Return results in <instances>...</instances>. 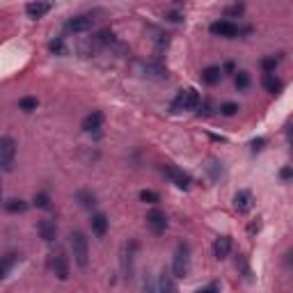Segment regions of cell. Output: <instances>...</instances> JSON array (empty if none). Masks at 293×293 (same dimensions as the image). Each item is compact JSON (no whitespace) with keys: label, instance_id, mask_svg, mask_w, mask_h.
I'll use <instances>...</instances> for the list:
<instances>
[{"label":"cell","instance_id":"14","mask_svg":"<svg viewBox=\"0 0 293 293\" xmlns=\"http://www.w3.org/2000/svg\"><path fill=\"white\" fill-rule=\"evenodd\" d=\"M90 222H92V231H94L96 239H103L105 231H108V224H110L108 222V215H105V213H94Z\"/></svg>","mask_w":293,"mask_h":293},{"label":"cell","instance_id":"19","mask_svg":"<svg viewBox=\"0 0 293 293\" xmlns=\"http://www.w3.org/2000/svg\"><path fill=\"white\" fill-rule=\"evenodd\" d=\"M144 74L149 76V78H156V80L167 78V69H165L160 62H149V65H144Z\"/></svg>","mask_w":293,"mask_h":293},{"label":"cell","instance_id":"16","mask_svg":"<svg viewBox=\"0 0 293 293\" xmlns=\"http://www.w3.org/2000/svg\"><path fill=\"white\" fill-rule=\"evenodd\" d=\"M261 85L266 87V92H270V94H277V92H282V87H284V83L275 74H263Z\"/></svg>","mask_w":293,"mask_h":293},{"label":"cell","instance_id":"33","mask_svg":"<svg viewBox=\"0 0 293 293\" xmlns=\"http://www.w3.org/2000/svg\"><path fill=\"white\" fill-rule=\"evenodd\" d=\"M263 144H266V140H263V138H257V140H252V149H254V151L263 149Z\"/></svg>","mask_w":293,"mask_h":293},{"label":"cell","instance_id":"1","mask_svg":"<svg viewBox=\"0 0 293 293\" xmlns=\"http://www.w3.org/2000/svg\"><path fill=\"white\" fill-rule=\"evenodd\" d=\"M71 252H74V261L78 263V268H87L90 263V243L85 239L83 231H71Z\"/></svg>","mask_w":293,"mask_h":293},{"label":"cell","instance_id":"7","mask_svg":"<svg viewBox=\"0 0 293 293\" xmlns=\"http://www.w3.org/2000/svg\"><path fill=\"white\" fill-rule=\"evenodd\" d=\"M144 220H147V227H149L154 233H163L165 229H167V215H165V211H160V209H151Z\"/></svg>","mask_w":293,"mask_h":293},{"label":"cell","instance_id":"8","mask_svg":"<svg viewBox=\"0 0 293 293\" xmlns=\"http://www.w3.org/2000/svg\"><path fill=\"white\" fill-rule=\"evenodd\" d=\"M254 206V199H252V193L250 190H239V193L233 195V209L239 211L241 215L250 213Z\"/></svg>","mask_w":293,"mask_h":293},{"label":"cell","instance_id":"31","mask_svg":"<svg viewBox=\"0 0 293 293\" xmlns=\"http://www.w3.org/2000/svg\"><path fill=\"white\" fill-rule=\"evenodd\" d=\"M241 14H243V5H231L224 12V16H241Z\"/></svg>","mask_w":293,"mask_h":293},{"label":"cell","instance_id":"26","mask_svg":"<svg viewBox=\"0 0 293 293\" xmlns=\"http://www.w3.org/2000/svg\"><path fill=\"white\" fill-rule=\"evenodd\" d=\"M37 105H39V101H37L35 96H23V99L19 101V108L23 110V112H32V110H37Z\"/></svg>","mask_w":293,"mask_h":293},{"label":"cell","instance_id":"28","mask_svg":"<svg viewBox=\"0 0 293 293\" xmlns=\"http://www.w3.org/2000/svg\"><path fill=\"white\" fill-rule=\"evenodd\" d=\"M48 50H50V53H55V55H67V44L57 37V39H53L48 44Z\"/></svg>","mask_w":293,"mask_h":293},{"label":"cell","instance_id":"24","mask_svg":"<svg viewBox=\"0 0 293 293\" xmlns=\"http://www.w3.org/2000/svg\"><path fill=\"white\" fill-rule=\"evenodd\" d=\"M277 65H279V57H275V55H268V57H263V60H261L263 74H275Z\"/></svg>","mask_w":293,"mask_h":293},{"label":"cell","instance_id":"35","mask_svg":"<svg viewBox=\"0 0 293 293\" xmlns=\"http://www.w3.org/2000/svg\"><path fill=\"white\" fill-rule=\"evenodd\" d=\"M279 177H282V179H291V169H288V167H284L282 172H279Z\"/></svg>","mask_w":293,"mask_h":293},{"label":"cell","instance_id":"22","mask_svg":"<svg viewBox=\"0 0 293 293\" xmlns=\"http://www.w3.org/2000/svg\"><path fill=\"white\" fill-rule=\"evenodd\" d=\"M206 172H209V177L213 181H220V179H222V163H220V160H209Z\"/></svg>","mask_w":293,"mask_h":293},{"label":"cell","instance_id":"30","mask_svg":"<svg viewBox=\"0 0 293 293\" xmlns=\"http://www.w3.org/2000/svg\"><path fill=\"white\" fill-rule=\"evenodd\" d=\"M35 204L39 206V209H48V206H50L48 193H37V195H35Z\"/></svg>","mask_w":293,"mask_h":293},{"label":"cell","instance_id":"5","mask_svg":"<svg viewBox=\"0 0 293 293\" xmlns=\"http://www.w3.org/2000/svg\"><path fill=\"white\" fill-rule=\"evenodd\" d=\"M211 32H213L215 37H224V39H233V37L241 35V28L233 21L229 19H222V21H215L213 25H211Z\"/></svg>","mask_w":293,"mask_h":293},{"label":"cell","instance_id":"10","mask_svg":"<svg viewBox=\"0 0 293 293\" xmlns=\"http://www.w3.org/2000/svg\"><path fill=\"white\" fill-rule=\"evenodd\" d=\"M37 231H39V236L46 241V243H50V241L57 239V224L53 222V220H39L37 222Z\"/></svg>","mask_w":293,"mask_h":293},{"label":"cell","instance_id":"9","mask_svg":"<svg viewBox=\"0 0 293 293\" xmlns=\"http://www.w3.org/2000/svg\"><path fill=\"white\" fill-rule=\"evenodd\" d=\"M92 25H94V19L87 14H80V16H74V19H69V23H67V28H69L71 32H90Z\"/></svg>","mask_w":293,"mask_h":293},{"label":"cell","instance_id":"20","mask_svg":"<svg viewBox=\"0 0 293 293\" xmlns=\"http://www.w3.org/2000/svg\"><path fill=\"white\" fill-rule=\"evenodd\" d=\"M220 78H222V69H220V67H206V69L202 71V80L206 85H218Z\"/></svg>","mask_w":293,"mask_h":293},{"label":"cell","instance_id":"11","mask_svg":"<svg viewBox=\"0 0 293 293\" xmlns=\"http://www.w3.org/2000/svg\"><path fill=\"white\" fill-rule=\"evenodd\" d=\"M103 126V114L99 112V110H94V112H90L87 117L83 120V131L85 133H96V131Z\"/></svg>","mask_w":293,"mask_h":293},{"label":"cell","instance_id":"32","mask_svg":"<svg viewBox=\"0 0 293 293\" xmlns=\"http://www.w3.org/2000/svg\"><path fill=\"white\" fill-rule=\"evenodd\" d=\"M142 293H158V286H156V284L151 282V279H147V282H144Z\"/></svg>","mask_w":293,"mask_h":293},{"label":"cell","instance_id":"4","mask_svg":"<svg viewBox=\"0 0 293 293\" xmlns=\"http://www.w3.org/2000/svg\"><path fill=\"white\" fill-rule=\"evenodd\" d=\"M199 108V92L188 87V90H181L177 94V99L172 101V110L174 112H181V110H197Z\"/></svg>","mask_w":293,"mask_h":293},{"label":"cell","instance_id":"27","mask_svg":"<svg viewBox=\"0 0 293 293\" xmlns=\"http://www.w3.org/2000/svg\"><path fill=\"white\" fill-rule=\"evenodd\" d=\"M140 199L144 204H158L160 202V195L156 190H140Z\"/></svg>","mask_w":293,"mask_h":293},{"label":"cell","instance_id":"29","mask_svg":"<svg viewBox=\"0 0 293 293\" xmlns=\"http://www.w3.org/2000/svg\"><path fill=\"white\" fill-rule=\"evenodd\" d=\"M239 110L241 108L236 103H222V105H220V114H224V117H233Z\"/></svg>","mask_w":293,"mask_h":293},{"label":"cell","instance_id":"34","mask_svg":"<svg viewBox=\"0 0 293 293\" xmlns=\"http://www.w3.org/2000/svg\"><path fill=\"white\" fill-rule=\"evenodd\" d=\"M199 112L211 114V103H209V101H204V105H202V110H199Z\"/></svg>","mask_w":293,"mask_h":293},{"label":"cell","instance_id":"23","mask_svg":"<svg viewBox=\"0 0 293 293\" xmlns=\"http://www.w3.org/2000/svg\"><path fill=\"white\" fill-rule=\"evenodd\" d=\"M5 209L10 211V213H23L25 209H28V202H23V199H10V202H5Z\"/></svg>","mask_w":293,"mask_h":293},{"label":"cell","instance_id":"38","mask_svg":"<svg viewBox=\"0 0 293 293\" xmlns=\"http://www.w3.org/2000/svg\"><path fill=\"white\" fill-rule=\"evenodd\" d=\"M0 202H3V184H0Z\"/></svg>","mask_w":293,"mask_h":293},{"label":"cell","instance_id":"18","mask_svg":"<svg viewBox=\"0 0 293 293\" xmlns=\"http://www.w3.org/2000/svg\"><path fill=\"white\" fill-rule=\"evenodd\" d=\"M25 12H28L30 19H41L44 14L50 12V5L48 3H28V5H25Z\"/></svg>","mask_w":293,"mask_h":293},{"label":"cell","instance_id":"21","mask_svg":"<svg viewBox=\"0 0 293 293\" xmlns=\"http://www.w3.org/2000/svg\"><path fill=\"white\" fill-rule=\"evenodd\" d=\"M14 261H16V254L14 252L5 254V257H0V279L7 277V273H10V268L14 266Z\"/></svg>","mask_w":293,"mask_h":293},{"label":"cell","instance_id":"17","mask_svg":"<svg viewBox=\"0 0 293 293\" xmlns=\"http://www.w3.org/2000/svg\"><path fill=\"white\" fill-rule=\"evenodd\" d=\"M76 202H78L83 209H94V206H96V195L92 193V190L83 188V190L76 193Z\"/></svg>","mask_w":293,"mask_h":293},{"label":"cell","instance_id":"25","mask_svg":"<svg viewBox=\"0 0 293 293\" xmlns=\"http://www.w3.org/2000/svg\"><path fill=\"white\" fill-rule=\"evenodd\" d=\"M233 83H236V90H248L250 87V74L248 71H236V78H233Z\"/></svg>","mask_w":293,"mask_h":293},{"label":"cell","instance_id":"12","mask_svg":"<svg viewBox=\"0 0 293 293\" xmlns=\"http://www.w3.org/2000/svg\"><path fill=\"white\" fill-rule=\"evenodd\" d=\"M53 273L57 275V279H67L69 277V259L62 252H57L53 257Z\"/></svg>","mask_w":293,"mask_h":293},{"label":"cell","instance_id":"36","mask_svg":"<svg viewBox=\"0 0 293 293\" xmlns=\"http://www.w3.org/2000/svg\"><path fill=\"white\" fill-rule=\"evenodd\" d=\"M167 19L169 21H181V14L179 12H172V14H167Z\"/></svg>","mask_w":293,"mask_h":293},{"label":"cell","instance_id":"3","mask_svg":"<svg viewBox=\"0 0 293 293\" xmlns=\"http://www.w3.org/2000/svg\"><path fill=\"white\" fill-rule=\"evenodd\" d=\"M172 273H174V277H186L190 273V248L186 243L177 245L174 261H172Z\"/></svg>","mask_w":293,"mask_h":293},{"label":"cell","instance_id":"37","mask_svg":"<svg viewBox=\"0 0 293 293\" xmlns=\"http://www.w3.org/2000/svg\"><path fill=\"white\" fill-rule=\"evenodd\" d=\"M254 231H259V222H254V224H250V233H254Z\"/></svg>","mask_w":293,"mask_h":293},{"label":"cell","instance_id":"15","mask_svg":"<svg viewBox=\"0 0 293 293\" xmlns=\"http://www.w3.org/2000/svg\"><path fill=\"white\" fill-rule=\"evenodd\" d=\"M158 293H179L177 282H174V275L167 273V270H163V275L158 279Z\"/></svg>","mask_w":293,"mask_h":293},{"label":"cell","instance_id":"2","mask_svg":"<svg viewBox=\"0 0 293 293\" xmlns=\"http://www.w3.org/2000/svg\"><path fill=\"white\" fill-rule=\"evenodd\" d=\"M14 160H16V142L12 135H5V138H0V167H3V172H12Z\"/></svg>","mask_w":293,"mask_h":293},{"label":"cell","instance_id":"6","mask_svg":"<svg viewBox=\"0 0 293 293\" xmlns=\"http://www.w3.org/2000/svg\"><path fill=\"white\" fill-rule=\"evenodd\" d=\"M163 174L165 177H169V181H172L174 186H179V188H190V184H193V179H190V174L184 172V169L174 167V165H163Z\"/></svg>","mask_w":293,"mask_h":293},{"label":"cell","instance_id":"13","mask_svg":"<svg viewBox=\"0 0 293 293\" xmlns=\"http://www.w3.org/2000/svg\"><path fill=\"white\" fill-rule=\"evenodd\" d=\"M229 252H231V239H229V236H220V239H215V243H213V257L222 261V259L229 257Z\"/></svg>","mask_w":293,"mask_h":293}]
</instances>
